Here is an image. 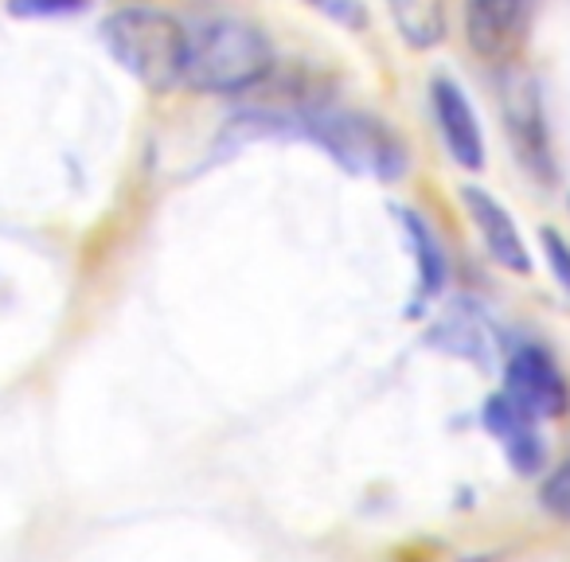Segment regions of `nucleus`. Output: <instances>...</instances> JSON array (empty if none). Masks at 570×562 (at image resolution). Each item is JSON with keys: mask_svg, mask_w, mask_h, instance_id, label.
Segmentation results:
<instances>
[{"mask_svg": "<svg viewBox=\"0 0 570 562\" xmlns=\"http://www.w3.org/2000/svg\"><path fill=\"white\" fill-rule=\"evenodd\" d=\"M461 207H465L469 219H473L489 258L497 262V266L512 269V274H528L531 254H528V246H523V235L512 223V215H508V207L497 204V199L484 188H476V184H461Z\"/></svg>", "mask_w": 570, "mask_h": 562, "instance_id": "8", "label": "nucleus"}, {"mask_svg": "<svg viewBox=\"0 0 570 562\" xmlns=\"http://www.w3.org/2000/svg\"><path fill=\"white\" fill-rule=\"evenodd\" d=\"M305 4H313L317 12H325L328 20H336V24L348 28V32H360V28H367L364 0H305Z\"/></svg>", "mask_w": 570, "mask_h": 562, "instance_id": "14", "label": "nucleus"}, {"mask_svg": "<svg viewBox=\"0 0 570 562\" xmlns=\"http://www.w3.org/2000/svg\"><path fill=\"white\" fill-rule=\"evenodd\" d=\"M102 43L121 71L134 75L149 90L184 87L188 67V28L176 17L145 4H129L102 20Z\"/></svg>", "mask_w": 570, "mask_h": 562, "instance_id": "3", "label": "nucleus"}, {"mask_svg": "<svg viewBox=\"0 0 570 562\" xmlns=\"http://www.w3.org/2000/svg\"><path fill=\"white\" fill-rule=\"evenodd\" d=\"M484 430L500 442L504 457L512 461V469L520 476H535L543 469V437H539V422L528 411L512 403V398L500 391L484 403Z\"/></svg>", "mask_w": 570, "mask_h": 562, "instance_id": "9", "label": "nucleus"}, {"mask_svg": "<svg viewBox=\"0 0 570 562\" xmlns=\"http://www.w3.org/2000/svg\"><path fill=\"white\" fill-rule=\"evenodd\" d=\"M539 500H543V507L554 520L570 523V461H562V465L547 476L543 489H539Z\"/></svg>", "mask_w": 570, "mask_h": 562, "instance_id": "13", "label": "nucleus"}, {"mask_svg": "<svg viewBox=\"0 0 570 562\" xmlns=\"http://www.w3.org/2000/svg\"><path fill=\"white\" fill-rule=\"evenodd\" d=\"M500 110L508 121V137H512V149L520 157V165L528 168L539 180H551L554 165H551V141H547V126H543V106H539V90L531 79L512 75L500 98Z\"/></svg>", "mask_w": 570, "mask_h": 562, "instance_id": "5", "label": "nucleus"}, {"mask_svg": "<svg viewBox=\"0 0 570 562\" xmlns=\"http://www.w3.org/2000/svg\"><path fill=\"white\" fill-rule=\"evenodd\" d=\"M543 254H547V266H551L554 282H559V289L570 297V246L562 243V235L543 230Z\"/></svg>", "mask_w": 570, "mask_h": 562, "instance_id": "16", "label": "nucleus"}, {"mask_svg": "<svg viewBox=\"0 0 570 562\" xmlns=\"http://www.w3.org/2000/svg\"><path fill=\"white\" fill-rule=\"evenodd\" d=\"M12 17H67L90 9V0H9Z\"/></svg>", "mask_w": 570, "mask_h": 562, "instance_id": "15", "label": "nucleus"}, {"mask_svg": "<svg viewBox=\"0 0 570 562\" xmlns=\"http://www.w3.org/2000/svg\"><path fill=\"white\" fill-rule=\"evenodd\" d=\"M387 12L414 51H430L445 40V0H387Z\"/></svg>", "mask_w": 570, "mask_h": 562, "instance_id": "10", "label": "nucleus"}, {"mask_svg": "<svg viewBox=\"0 0 570 562\" xmlns=\"http://www.w3.org/2000/svg\"><path fill=\"white\" fill-rule=\"evenodd\" d=\"M531 0H465L469 48L484 63H508L528 32Z\"/></svg>", "mask_w": 570, "mask_h": 562, "instance_id": "6", "label": "nucleus"}, {"mask_svg": "<svg viewBox=\"0 0 570 562\" xmlns=\"http://www.w3.org/2000/svg\"><path fill=\"white\" fill-rule=\"evenodd\" d=\"M504 395L512 398L520 411H528L531 418H559L570 411V387L567 375L559 372L551 356L535 344L512 348L504 367Z\"/></svg>", "mask_w": 570, "mask_h": 562, "instance_id": "4", "label": "nucleus"}, {"mask_svg": "<svg viewBox=\"0 0 570 562\" xmlns=\"http://www.w3.org/2000/svg\"><path fill=\"white\" fill-rule=\"evenodd\" d=\"M434 341H438V348H450L465 359H476V364H484L492 348L489 325H484V321L476 317V309H469V305H453V309L445 313V325L438 321Z\"/></svg>", "mask_w": 570, "mask_h": 562, "instance_id": "12", "label": "nucleus"}, {"mask_svg": "<svg viewBox=\"0 0 570 562\" xmlns=\"http://www.w3.org/2000/svg\"><path fill=\"white\" fill-rule=\"evenodd\" d=\"M430 106H434L438 134H442L450 157L458 160L461 168H481L484 137H481V126H476V114H473V106H469L465 90L453 79H445V75H434V79H430Z\"/></svg>", "mask_w": 570, "mask_h": 562, "instance_id": "7", "label": "nucleus"}, {"mask_svg": "<svg viewBox=\"0 0 570 562\" xmlns=\"http://www.w3.org/2000/svg\"><path fill=\"white\" fill-rule=\"evenodd\" d=\"M274 71V48L238 17H204L188 28L184 87L204 95H243Z\"/></svg>", "mask_w": 570, "mask_h": 562, "instance_id": "1", "label": "nucleus"}, {"mask_svg": "<svg viewBox=\"0 0 570 562\" xmlns=\"http://www.w3.org/2000/svg\"><path fill=\"white\" fill-rule=\"evenodd\" d=\"M399 223H403L406 230V243H411L414 250V262H419V297L426 302V297H438L445 286V250L442 243H438L434 230L422 223L419 211H399Z\"/></svg>", "mask_w": 570, "mask_h": 562, "instance_id": "11", "label": "nucleus"}, {"mask_svg": "<svg viewBox=\"0 0 570 562\" xmlns=\"http://www.w3.org/2000/svg\"><path fill=\"white\" fill-rule=\"evenodd\" d=\"M285 134H297L325 149L341 168L372 180H399L406 172V149L383 121L360 110H336V106H305L297 114H282Z\"/></svg>", "mask_w": 570, "mask_h": 562, "instance_id": "2", "label": "nucleus"}]
</instances>
